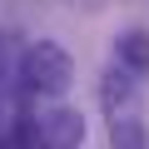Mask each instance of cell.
I'll return each mask as SVG.
<instances>
[{
    "mask_svg": "<svg viewBox=\"0 0 149 149\" xmlns=\"http://www.w3.org/2000/svg\"><path fill=\"white\" fill-rule=\"evenodd\" d=\"M20 85L30 95H45V100H60L70 85H74V60L65 45L55 40H35L25 55H20Z\"/></svg>",
    "mask_w": 149,
    "mask_h": 149,
    "instance_id": "obj_1",
    "label": "cell"
},
{
    "mask_svg": "<svg viewBox=\"0 0 149 149\" xmlns=\"http://www.w3.org/2000/svg\"><path fill=\"white\" fill-rule=\"evenodd\" d=\"M35 144L40 149H80L85 144V114L70 109V104H55L35 119Z\"/></svg>",
    "mask_w": 149,
    "mask_h": 149,
    "instance_id": "obj_2",
    "label": "cell"
},
{
    "mask_svg": "<svg viewBox=\"0 0 149 149\" xmlns=\"http://www.w3.org/2000/svg\"><path fill=\"white\" fill-rule=\"evenodd\" d=\"M144 144H149V129H144V119H139L134 104L119 109V114H109V149H144Z\"/></svg>",
    "mask_w": 149,
    "mask_h": 149,
    "instance_id": "obj_3",
    "label": "cell"
},
{
    "mask_svg": "<svg viewBox=\"0 0 149 149\" xmlns=\"http://www.w3.org/2000/svg\"><path fill=\"white\" fill-rule=\"evenodd\" d=\"M114 60H119L124 70L144 74V70H149V30H124V35L114 40Z\"/></svg>",
    "mask_w": 149,
    "mask_h": 149,
    "instance_id": "obj_4",
    "label": "cell"
},
{
    "mask_svg": "<svg viewBox=\"0 0 149 149\" xmlns=\"http://www.w3.org/2000/svg\"><path fill=\"white\" fill-rule=\"evenodd\" d=\"M100 104H104L109 114L129 109V104H134V80H129V74H119V70H109L104 85H100Z\"/></svg>",
    "mask_w": 149,
    "mask_h": 149,
    "instance_id": "obj_5",
    "label": "cell"
}]
</instances>
